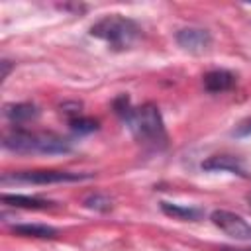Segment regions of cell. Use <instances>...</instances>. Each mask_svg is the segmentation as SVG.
<instances>
[{"instance_id":"3957f363","label":"cell","mask_w":251,"mask_h":251,"mask_svg":"<svg viewBox=\"0 0 251 251\" xmlns=\"http://www.w3.org/2000/svg\"><path fill=\"white\" fill-rule=\"evenodd\" d=\"M90 35L106 41L114 49H127L139 35V27L129 18L112 14L104 16L90 27Z\"/></svg>"},{"instance_id":"7c38bea8","label":"cell","mask_w":251,"mask_h":251,"mask_svg":"<svg viewBox=\"0 0 251 251\" xmlns=\"http://www.w3.org/2000/svg\"><path fill=\"white\" fill-rule=\"evenodd\" d=\"M6 114L12 122H24V120H29L35 116V108L29 106V104H18V106H8L6 108Z\"/></svg>"},{"instance_id":"9a60e30c","label":"cell","mask_w":251,"mask_h":251,"mask_svg":"<svg viewBox=\"0 0 251 251\" xmlns=\"http://www.w3.org/2000/svg\"><path fill=\"white\" fill-rule=\"evenodd\" d=\"M247 204H249V208H251V192L247 194Z\"/></svg>"},{"instance_id":"6da1fadb","label":"cell","mask_w":251,"mask_h":251,"mask_svg":"<svg viewBox=\"0 0 251 251\" xmlns=\"http://www.w3.org/2000/svg\"><path fill=\"white\" fill-rule=\"evenodd\" d=\"M126 122L133 133V137L139 143L145 145H165L167 141V131H165V124L161 118V112L157 106L153 104H145L139 108H131L126 116Z\"/></svg>"},{"instance_id":"277c9868","label":"cell","mask_w":251,"mask_h":251,"mask_svg":"<svg viewBox=\"0 0 251 251\" xmlns=\"http://www.w3.org/2000/svg\"><path fill=\"white\" fill-rule=\"evenodd\" d=\"M212 224L220 227L226 235L239 239V241H249L251 239V226L237 214L227 212V210H214L210 216Z\"/></svg>"},{"instance_id":"5b68a950","label":"cell","mask_w":251,"mask_h":251,"mask_svg":"<svg viewBox=\"0 0 251 251\" xmlns=\"http://www.w3.org/2000/svg\"><path fill=\"white\" fill-rule=\"evenodd\" d=\"M90 175L69 173V171H25V173H16L10 178L20 182H33V184H55V182H76Z\"/></svg>"},{"instance_id":"7a4b0ae2","label":"cell","mask_w":251,"mask_h":251,"mask_svg":"<svg viewBox=\"0 0 251 251\" xmlns=\"http://www.w3.org/2000/svg\"><path fill=\"white\" fill-rule=\"evenodd\" d=\"M4 147L16 153H69L71 143L55 133H33V131H24L16 129L4 139Z\"/></svg>"},{"instance_id":"8fae6325","label":"cell","mask_w":251,"mask_h":251,"mask_svg":"<svg viewBox=\"0 0 251 251\" xmlns=\"http://www.w3.org/2000/svg\"><path fill=\"white\" fill-rule=\"evenodd\" d=\"M161 210L175 218V220H198L200 218V212L198 210H192V208H182V206H176V204H171V202H161Z\"/></svg>"},{"instance_id":"8992f818","label":"cell","mask_w":251,"mask_h":251,"mask_svg":"<svg viewBox=\"0 0 251 251\" xmlns=\"http://www.w3.org/2000/svg\"><path fill=\"white\" fill-rule=\"evenodd\" d=\"M176 41L182 49L190 51V53H204L210 43H212V37L206 29H200V27H184L176 33Z\"/></svg>"},{"instance_id":"30bf717a","label":"cell","mask_w":251,"mask_h":251,"mask_svg":"<svg viewBox=\"0 0 251 251\" xmlns=\"http://www.w3.org/2000/svg\"><path fill=\"white\" fill-rule=\"evenodd\" d=\"M12 229H14V233L27 235V237H55V233H57L55 227L37 226V224H22V226H14Z\"/></svg>"},{"instance_id":"52a82bcc","label":"cell","mask_w":251,"mask_h":251,"mask_svg":"<svg viewBox=\"0 0 251 251\" xmlns=\"http://www.w3.org/2000/svg\"><path fill=\"white\" fill-rule=\"evenodd\" d=\"M202 169H206V171H229V173L239 175V176H249L245 173L241 161L235 157H229V155H214L202 163Z\"/></svg>"},{"instance_id":"4fadbf2b","label":"cell","mask_w":251,"mask_h":251,"mask_svg":"<svg viewBox=\"0 0 251 251\" xmlns=\"http://www.w3.org/2000/svg\"><path fill=\"white\" fill-rule=\"evenodd\" d=\"M71 127L75 131H78V133H90V131H94L98 127V124L94 120H90V118H84V116L76 114L75 118H71Z\"/></svg>"},{"instance_id":"9c48e42d","label":"cell","mask_w":251,"mask_h":251,"mask_svg":"<svg viewBox=\"0 0 251 251\" xmlns=\"http://www.w3.org/2000/svg\"><path fill=\"white\" fill-rule=\"evenodd\" d=\"M2 202L10 204V206H18V208H29V210H43V208L51 206V202H47V200L24 196V194H2Z\"/></svg>"},{"instance_id":"5bb4252c","label":"cell","mask_w":251,"mask_h":251,"mask_svg":"<svg viewBox=\"0 0 251 251\" xmlns=\"http://www.w3.org/2000/svg\"><path fill=\"white\" fill-rule=\"evenodd\" d=\"M233 135H237V137L251 135V118H249V120H245V122H241V124L237 126V129L233 131Z\"/></svg>"},{"instance_id":"ba28073f","label":"cell","mask_w":251,"mask_h":251,"mask_svg":"<svg viewBox=\"0 0 251 251\" xmlns=\"http://www.w3.org/2000/svg\"><path fill=\"white\" fill-rule=\"evenodd\" d=\"M235 84V75L229 71H210L204 75V88L210 92H226Z\"/></svg>"}]
</instances>
